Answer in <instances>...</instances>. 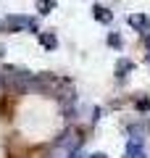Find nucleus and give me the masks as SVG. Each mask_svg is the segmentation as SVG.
I'll return each instance as SVG.
<instances>
[{
    "label": "nucleus",
    "mask_w": 150,
    "mask_h": 158,
    "mask_svg": "<svg viewBox=\"0 0 150 158\" xmlns=\"http://www.w3.org/2000/svg\"><path fill=\"white\" fill-rule=\"evenodd\" d=\"M29 82H32V77H29L27 71H19V69H8V71H6V85H8V87H13L16 92L27 90Z\"/></svg>",
    "instance_id": "1"
},
{
    "label": "nucleus",
    "mask_w": 150,
    "mask_h": 158,
    "mask_svg": "<svg viewBox=\"0 0 150 158\" xmlns=\"http://www.w3.org/2000/svg\"><path fill=\"white\" fill-rule=\"evenodd\" d=\"M3 29L6 32H24V29H34V21L29 16H8L3 21Z\"/></svg>",
    "instance_id": "2"
},
{
    "label": "nucleus",
    "mask_w": 150,
    "mask_h": 158,
    "mask_svg": "<svg viewBox=\"0 0 150 158\" xmlns=\"http://www.w3.org/2000/svg\"><path fill=\"white\" fill-rule=\"evenodd\" d=\"M129 27L137 29V32H148L150 29V19L145 16V13H132V16H129Z\"/></svg>",
    "instance_id": "3"
},
{
    "label": "nucleus",
    "mask_w": 150,
    "mask_h": 158,
    "mask_svg": "<svg viewBox=\"0 0 150 158\" xmlns=\"http://www.w3.org/2000/svg\"><path fill=\"white\" fill-rule=\"evenodd\" d=\"M92 16L98 19V21L108 24V21H111V19H113V13L108 11V8H103V6H95V8H92Z\"/></svg>",
    "instance_id": "4"
},
{
    "label": "nucleus",
    "mask_w": 150,
    "mask_h": 158,
    "mask_svg": "<svg viewBox=\"0 0 150 158\" xmlns=\"http://www.w3.org/2000/svg\"><path fill=\"white\" fill-rule=\"evenodd\" d=\"M40 42H42V48H48V50H53V48L58 45V40H56L53 32H42V34H40Z\"/></svg>",
    "instance_id": "5"
},
{
    "label": "nucleus",
    "mask_w": 150,
    "mask_h": 158,
    "mask_svg": "<svg viewBox=\"0 0 150 158\" xmlns=\"http://www.w3.org/2000/svg\"><path fill=\"white\" fill-rule=\"evenodd\" d=\"M53 8H56V3H53V0H37V11L42 13V16H45V13H50Z\"/></svg>",
    "instance_id": "6"
},
{
    "label": "nucleus",
    "mask_w": 150,
    "mask_h": 158,
    "mask_svg": "<svg viewBox=\"0 0 150 158\" xmlns=\"http://www.w3.org/2000/svg\"><path fill=\"white\" fill-rule=\"evenodd\" d=\"M127 158H142V145H140V142L134 145V142H132L129 150H127Z\"/></svg>",
    "instance_id": "7"
},
{
    "label": "nucleus",
    "mask_w": 150,
    "mask_h": 158,
    "mask_svg": "<svg viewBox=\"0 0 150 158\" xmlns=\"http://www.w3.org/2000/svg\"><path fill=\"white\" fill-rule=\"evenodd\" d=\"M108 45H113V48H121V37H119V34H111V37H108Z\"/></svg>",
    "instance_id": "8"
},
{
    "label": "nucleus",
    "mask_w": 150,
    "mask_h": 158,
    "mask_svg": "<svg viewBox=\"0 0 150 158\" xmlns=\"http://www.w3.org/2000/svg\"><path fill=\"white\" fill-rule=\"evenodd\" d=\"M129 69H132V63H129V61H121V63H119V77H124V71H129Z\"/></svg>",
    "instance_id": "9"
},
{
    "label": "nucleus",
    "mask_w": 150,
    "mask_h": 158,
    "mask_svg": "<svg viewBox=\"0 0 150 158\" xmlns=\"http://www.w3.org/2000/svg\"><path fill=\"white\" fill-rule=\"evenodd\" d=\"M137 106H140V111H148V106H150V103H148V100H145V98H142V100H140Z\"/></svg>",
    "instance_id": "10"
},
{
    "label": "nucleus",
    "mask_w": 150,
    "mask_h": 158,
    "mask_svg": "<svg viewBox=\"0 0 150 158\" xmlns=\"http://www.w3.org/2000/svg\"><path fill=\"white\" fill-rule=\"evenodd\" d=\"M90 158H106V156H103V153H92Z\"/></svg>",
    "instance_id": "11"
},
{
    "label": "nucleus",
    "mask_w": 150,
    "mask_h": 158,
    "mask_svg": "<svg viewBox=\"0 0 150 158\" xmlns=\"http://www.w3.org/2000/svg\"><path fill=\"white\" fill-rule=\"evenodd\" d=\"M148 48H150V37H148Z\"/></svg>",
    "instance_id": "12"
}]
</instances>
